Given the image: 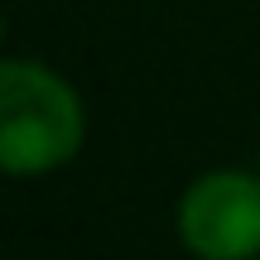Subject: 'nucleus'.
I'll list each match as a JSON object with an SVG mask.
<instances>
[{
  "label": "nucleus",
  "instance_id": "f257e3e1",
  "mask_svg": "<svg viewBox=\"0 0 260 260\" xmlns=\"http://www.w3.org/2000/svg\"><path fill=\"white\" fill-rule=\"evenodd\" d=\"M87 106L58 68L39 58L0 63V169L10 178L58 174L82 154Z\"/></svg>",
  "mask_w": 260,
  "mask_h": 260
},
{
  "label": "nucleus",
  "instance_id": "f03ea898",
  "mask_svg": "<svg viewBox=\"0 0 260 260\" xmlns=\"http://www.w3.org/2000/svg\"><path fill=\"white\" fill-rule=\"evenodd\" d=\"M178 246L198 260H251L260 255V174L207 169L178 193Z\"/></svg>",
  "mask_w": 260,
  "mask_h": 260
}]
</instances>
